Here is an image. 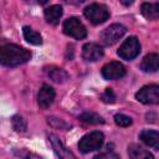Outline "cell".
I'll return each instance as SVG.
<instances>
[{"mask_svg": "<svg viewBox=\"0 0 159 159\" xmlns=\"http://www.w3.org/2000/svg\"><path fill=\"white\" fill-rule=\"evenodd\" d=\"M140 12L148 20H158L159 2H143L140 6Z\"/></svg>", "mask_w": 159, "mask_h": 159, "instance_id": "cell-16", "label": "cell"}, {"mask_svg": "<svg viewBox=\"0 0 159 159\" xmlns=\"http://www.w3.org/2000/svg\"><path fill=\"white\" fill-rule=\"evenodd\" d=\"M83 15L93 25H99V24L106 22L109 19V10L103 4L93 2V4H89L88 6L84 7Z\"/></svg>", "mask_w": 159, "mask_h": 159, "instance_id": "cell-3", "label": "cell"}, {"mask_svg": "<svg viewBox=\"0 0 159 159\" xmlns=\"http://www.w3.org/2000/svg\"><path fill=\"white\" fill-rule=\"evenodd\" d=\"M47 75L56 83H63V82H66L68 80V73L63 68H58V67H51V68H48Z\"/></svg>", "mask_w": 159, "mask_h": 159, "instance_id": "cell-18", "label": "cell"}, {"mask_svg": "<svg viewBox=\"0 0 159 159\" xmlns=\"http://www.w3.org/2000/svg\"><path fill=\"white\" fill-rule=\"evenodd\" d=\"M114 123L118 125V127H129L132 123H133V119L127 116V114H123V113H117L114 116Z\"/></svg>", "mask_w": 159, "mask_h": 159, "instance_id": "cell-21", "label": "cell"}, {"mask_svg": "<svg viewBox=\"0 0 159 159\" xmlns=\"http://www.w3.org/2000/svg\"><path fill=\"white\" fill-rule=\"evenodd\" d=\"M103 142H104V134L99 130H93V132H89V133L84 134L80 139L78 149H80L81 153L87 154L89 152L101 149V147L103 145Z\"/></svg>", "mask_w": 159, "mask_h": 159, "instance_id": "cell-2", "label": "cell"}, {"mask_svg": "<svg viewBox=\"0 0 159 159\" xmlns=\"http://www.w3.org/2000/svg\"><path fill=\"white\" fill-rule=\"evenodd\" d=\"M62 14H63V9L61 5H51L43 10L45 19L51 25H57L60 22V19L62 17Z\"/></svg>", "mask_w": 159, "mask_h": 159, "instance_id": "cell-13", "label": "cell"}, {"mask_svg": "<svg viewBox=\"0 0 159 159\" xmlns=\"http://www.w3.org/2000/svg\"><path fill=\"white\" fill-rule=\"evenodd\" d=\"M125 72H127L125 67L118 61L108 62L101 70V73H102L104 80H118V78H122L123 76H125Z\"/></svg>", "mask_w": 159, "mask_h": 159, "instance_id": "cell-8", "label": "cell"}, {"mask_svg": "<svg viewBox=\"0 0 159 159\" xmlns=\"http://www.w3.org/2000/svg\"><path fill=\"white\" fill-rule=\"evenodd\" d=\"M15 153L20 157V158H22V159H41L37 154H35V153H32V152H29V150H26V149H21V150H15Z\"/></svg>", "mask_w": 159, "mask_h": 159, "instance_id": "cell-25", "label": "cell"}, {"mask_svg": "<svg viewBox=\"0 0 159 159\" xmlns=\"http://www.w3.org/2000/svg\"><path fill=\"white\" fill-rule=\"evenodd\" d=\"M140 68L144 72H157L158 68H159V56H158V53L147 55L140 62Z\"/></svg>", "mask_w": 159, "mask_h": 159, "instance_id": "cell-14", "label": "cell"}, {"mask_svg": "<svg viewBox=\"0 0 159 159\" xmlns=\"http://www.w3.org/2000/svg\"><path fill=\"white\" fill-rule=\"evenodd\" d=\"M80 119L88 124H103L104 123L103 117L94 112H83L82 114H80Z\"/></svg>", "mask_w": 159, "mask_h": 159, "instance_id": "cell-19", "label": "cell"}, {"mask_svg": "<svg viewBox=\"0 0 159 159\" xmlns=\"http://www.w3.org/2000/svg\"><path fill=\"white\" fill-rule=\"evenodd\" d=\"M11 124H12V128L16 132L22 133V132H26V129H27V123L21 116H14L11 118Z\"/></svg>", "mask_w": 159, "mask_h": 159, "instance_id": "cell-20", "label": "cell"}, {"mask_svg": "<svg viewBox=\"0 0 159 159\" xmlns=\"http://www.w3.org/2000/svg\"><path fill=\"white\" fill-rule=\"evenodd\" d=\"M55 97H56L55 89L50 84H42L39 91V94H37V103H39L40 108L47 109L53 103Z\"/></svg>", "mask_w": 159, "mask_h": 159, "instance_id": "cell-11", "label": "cell"}, {"mask_svg": "<svg viewBox=\"0 0 159 159\" xmlns=\"http://www.w3.org/2000/svg\"><path fill=\"white\" fill-rule=\"evenodd\" d=\"M101 99L104 103H114L116 102V93L112 88H106L104 92L101 94Z\"/></svg>", "mask_w": 159, "mask_h": 159, "instance_id": "cell-23", "label": "cell"}, {"mask_svg": "<svg viewBox=\"0 0 159 159\" xmlns=\"http://www.w3.org/2000/svg\"><path fill=\"white\" fill-rule=\"evenodd\" d=\"M117 53L122 60H125V61L134 60L140 53V42H139V40L135 36H129L119 46Z\"/></svg>", "mask_w": 159, "mask_h": 159, "instance_id": "cell-5", "label": "cell"}, {"mask_svg": "<svg viewBox=\"0 0 159 159\" xmlns=\"http://www.w3.org/2000/svg\"><path fill=\"white\" fill-rule=\"evenodd\" d=\"M51 147L53 149V152L56 153V155L58 157V159H77V157L62 143V140L56 135V134H48L47 135Z\"/></svg>", "mask_w": 159, "mask_h": 159, "instance_id": "cell-9", "label": "cell"}, {"mask_svg": "<svg viewBox=\"0 0 159 159\" xmlns=\"http://www.w3.org/2000/svg\"><path fill=\"white\" fill-rule=\"evenodd\" d=\"M128 155L129 159H154L153 154L149 153V150L134 143L128 145Z\"/></svg>", "mask_w": 159, "mask_h": 159, "instance_id": "cell-15", "label": "cell"}, {"mask_svg": "<svg viewBox=\"0 0 159 159\" xmlns=\"http://www.w3.org/2000/svg\"><path fill=\"white\" fill-rule=\"evenodd\" d=\"M93 159H119V155L117 153H114L113 150H107V152L96 154L93 157Z\"/></svg>", "mask_w": 159, "mask_h": 159, "instance_id": "cell-24", "label": "cell"}, {"mask_svg": "<svg viewBox=\"0 0 159 159\" xmlns=\"http://www.w3.org/2000/svg\"><path fill=\"white\" fill-rule=\"evenodd\" d=\"M137 101L143 104H158L159 103V86L147 84L135 93Z\"/></svg>", "mask_w": 159, "mask_h": 159, "instance_id": "cell-7", "label": "cell"}, {"mask_svg": "<svg viewBox=\"0 0 159 159\" xmlns=\"http://www.w3.org/2000/svg\"><path fill=\"white\" fill-rule=\"evenodd\" d=\"M127 32V27L122 24H112L111 26L106 27L101 35H99V40L102 42V45L104 46H112L116 42H118L124 34Z\"/></svg>", "mask_w": 159, "mask_h": 159, "instance_id": "cell-4", "label": "cell"}, {"mask_svg": "<svg viewBox=\"0 0 159 159\" xmlns=\"http://www.w3.org/2000/svg\"><path fill=\"white\" fill-rule=\"evenodd\" d=\"M47 122H48V124H51L52 127L60 128V129H63V130H68V129L71 128L70 124H67L66 122H63L62 119H58V118H56V117H48V118H47Z\"/></svg>", "mask_w": 159, "mask_h": 159, "instance_id": "cell-22", "label": "cell"}, {"mask_svg": "<svg viewBox=\"0 0 159 159\" xmlns=\"http://www.w3.org/2000/svg\"><path fill=\"white\" fill-rule=\"evenodd\" d=\"M62 29H63V32L67 36L73 37L76 40H82L87 36L86 26L77 17H68L67 20H65Z\"/></svg>", "mask_w": 159, "mask_h": 159, "instance_id": "cell-6", "label": "cell"}, {"mask_svg": "<svg viewBox=\"0 0 159 159\" xmlns=\"http://www.w3.org/2000/svg\"><path fill=\"white\" fill-rule=\"evenodd\" d=\"M139 139L148 147L158 150L159 149V133L153 129H144L139 133Z\"/></svg>", "mask_w": 159, "mask_h": 159, "instance_id": "cell-12", "label": "cell"}, {"mask_svg": "<svg viewBox=\"0 0 159 159\" xmlns=\"http://www.w3.org/2000/svg\"><path fill=\"white\" fill-rule=\"evenodd\" d=\"M82 57L88 62L98 61L103 57V47L96 42H87L82 47Z\"/></svg>", "mask_w": 159, "mask_h": 159, "instance_id": "cell-10", "label": "cell"}, {"mask_svg": "<svg viewBox=\"0 0 159 159\" xmlns=\"http://www.w3.org/2000/svg\"><path fill=\"white\" fill-rule=\"evenodd\" d=\"M31 58V52L15 43L0 46V65L5 67H16L26 63Z\"/></svg>", "mask_w": 159, "mask_h": 159, "instance_id": "cell-1", "label": "cell"}, {"mask_svg": "<svg viewBox=\"0 0 159 159\" xmlns=\"http://www.w3.org/2000/svg\"><path fill=\"white\" fill-rule=\"evenodd\" d=\"M22 35H24V39L31 43V45H35V46H39L42 43V37L39 32H36L35 30H32L30 26H24L22 27Z\"/></svg>", "mask_w": 159, "mask_h": 159, "instance_id": "cell-17", "label": "cell"}]
</instances>
